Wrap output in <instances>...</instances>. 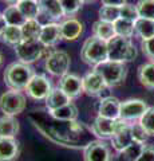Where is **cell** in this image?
<instances>
[{
	"instance_id": "cell-1",
	"label": "cell",
	"mask_w": 154,
	"mask_h": 161,
	"mask_svg": "<svg viewBox=\"0 0 154 161\" xmlns=\"http://www.w3.org/2000/svg\"><path fill=\"white\" fill-rule=\"evenodd\" d=\"M34 70L29 64L15 62L11 63L4 71V82L12 90H26L27 85L34 77Z\"/></svg>"
},
{
	"instance_id": "cell-2",
	"label": "cell",
	"mask_w": 154,
	"mask_h": 161,
	"mask_svg": "<svg viewBox=\"0 0 154 161\" xmlns=\"http://www.w3.org/2000/svg\"><path fill=\"white\" fill-rule=\"evenodd\" d=\"M109 60L115 62H131L137 58V48L134 47L130 38H123L115 35L107 42Z\"/></svg>"
},
{
	"instance_id": "cell-3",
	"label": "cell",
	"mask_w": 154,
	"mask_h": 161,
	"mask_svg": "<svg viewBox=\"0 0 154 161\" xmlns=\"http://www.w3.org/2000/svg\"><path fill=\"white\" fill-rule=\"evenodd\" d=\"M81 57L83 62H86L87 64H93V66H97V64L105 62L109 59L107 42L97 36L87 38L82 46Z\"/></svg>"
},
{
	"instance_id": "cell-4",
	"label": "cell",
	"mask_w": 154,
	"mask_h": 161,
	"mask_svg": "<svg viewBox=\"0 0 154 161\" xmlns=\"http://www.w3.org/2000/svg\"><path fill=\"white\" fill-rule=\"evenodd\" d=\"M94 70L103 78L105 83L109 87L119 86L126 79V75H127V69L125 66V63L115 62V60H109V59L97 64Z\"/></svg>"
},
{
	"instance_id": "cell-5",
	"label": "cell",
	"mask_w": 154,
	"mask_h": 161,
	"mask_svg": "<svg viewBox=\"0 0 154 161\" xmlns=\"http://www.w3.org/2000/svg\"><path fill=\"white\" fill-rule=\"evenodd\" d=\"M26 109V97L19 90L9 89L0 97V110L4 115H18Z\"/></svg>"
},
{
	"instance_id": "cell-6",
	"label": "cell",
	"mask_w": 154,
	"mask_h": 161,
	"mask_svg": "<svg viewBox=\"0 0 154 161\" xmlns=\"http://www.w3.org/2000/svg\"><path fill=\"white\" fill-rule=\"evenodd\" d=\"M15 53L22 63H34L43 58L44 46L39 40H22L15 46Z\"/></svg>"
},
{
	"instance_id": "cell-7",
	"label": "cell",
	"mask_w": 154,
	"mask_h": 161,
	"mask_svg": "<svg viewBox=\"0 0 154 161\" xmlns=\"http://www.w3.org/2000/svg\"><path fill=\"white\" fill-rule=\"evenodd\" d=\"M127 121L118 118V119H111V118H105L98 115L91 125L93 133L99 138H111L122 126H125Z\"/></svg>"
},
{
	"instance_id": "cell-8",
	"label": "cell",
	"mask_w": 154,
	"mask_h": 161,
	"mask_svg": "<svg viewBox=\"0 0 154 161\" xmlns=\"http://www.w3.org/2000/svg\"><path fill=\"white\" fill-rule=\"evenodd\" d=\"M68 69H70V55L66 51H54L46 59V70L55 77H64L68 74Z\"/></svg>"
},
{
	"instance_id": "cell-9",
	"label": "cell",
	"mask_w": 154,
	"mask_h": 161,
	"mask_svg": "<svg viewBox=\"0 0 154 161\" xmlns=\"http://www.w3.org/2000/svg\"><path fill=\"white\" fill-rule=\"evenodd\" d=\"M84 161H113L111 150L102 140H94L87 144L83 152Z\"/></svg>"
},
{
	"instance_id": "cell-10",
	"label": "cell",
	"mask_w": 154,
	"mask_h": 161,
	"mask_svg": "<svg viewBox=\"0 0 154 161\" xmlns=\"http://www.w3.org/2000/svg\"><path fill=\"white\" fill-rule=\"evenodd\" d=\"M51 89H52L51 82L48 80V78H46L44 75H40V74L34 75L26 87L27 94L36 101L46 99L50 92H51Z\"/></svg>"
},
{
	"instance_id": "cell-11",
	"label": "cell",
	"mask_w": 154,
	"mask_h": 161,
	"mask_svg": "<svg viewBox=\"0 0 154 161\" xmlns=\"http://www.w3.org/2000/svg\"><path fill=\"white\" fill-rule=\"evenodd\" d=\"M147 103L142 99H127L121 102V110H119V118L130 121L141 118L143 113L147 110Z\"/></svg>"
},
{
	"instance_id": "cell-12",
	"label": "cell",
	"mask_w": 154,
	"mask_h": 161,
	"mask_svg": "<svg viewBox=\"0 0 154 161\" xmlns=\"http://www.w3.org/2000/svg\"><path fill=\"white\" fill-rule=\"evenodd\" d=\"M82 86H83V92L86 94L99 97V94L107 87V85L105 83V80H103L101 75L95 70H93V71L87 73L82 78Z\"/></svg>"
},
{
	"instance_id": "cell-13",
	"label": "cell",
	"mask_w": 154,
	"mask_h": 161,
	"mask_svg": "<svg viewBox=\"0 0 154 161\" xmlns=\"http://www.w3.org/2000/svg\"><path fill=\"white\" fill-rule=\"evenodd\" d=\"M36 4L39 8L38 16L46 18L48 23H52L50 20H58L64 16L59 0H36Z\"/></svg>"
},
{
	"instance_id": "cell-14",
	"label": "cell",
	"mask_w": 154,
	"mask_h": 161,
	"mask_svg": "<svg viewBox=\"0 0 154 161\" xmlns=\"http://www.w3.org/2000/svg\"><path fill=\"white\" fill-rule=\"evenodd\" d=\"M61 39H62L61 24L52 22V23H47V24H43L42 26L39 42H40L44 47H54Z\"/></svg>"
},
{
	"instance_id": "cell-15",
	"label": "cell",
	"mask_w": 154,
	"mask_h": 161,
	"mask_svg": "<svg viewBox=\"0 0 154 161\" xmlns=\"http://www.w3.org/2000/svg\"><path fill=\"white\" fill-rule=\"evenodd\" d=\"M59 87H61L71 99L77 98L78 95H81V93L83 92L82 78H79L75 74H66L64 77L61 78V80H59Z\"/></svg>"
},
{
	"instance_id": "cell-16",
	"label": "cell",
	"mask_w": 154,
	"mask_h": 161,
	"mask_svg": "<svg viewBox=\"0 0 154 161\" xmlns=\"http://www.w3.org/2000/svg\"><path fill=\"white\" fill-rule=\"evenodd\" d=\"M19 154V142L15 137H0V161H12Z\"/></svg>"
},
{
	"instance_id": "cell-17",
	"label": "cell",
	"mask_w": 154,
	"mask_h": 161,
	"mask_svg": "<svg viewBox=\"0 0 154 161\" xmlns=\"http://www.w3.org/2000/svg\"><path fill=\"white\" fill-rule=\"evenodd\" d=\"M119 110H121V102H119L115 97H107L101 101L99 108H98V113L101 117L118 119Z\"/></svg>"
},
{
	"instance_id": "cell-18",
	"label": "cell",
	"mask_w": 154,
	"mask_h": 161,
	"mask_svg": "<svg viewBox=\"0 0 154 161\" xmlns=\"http://www.w3.org/2000/svg\"><path fill=\"white\" fill-rule=\"evenodd\" d=\"M62 39L66 40H77L83 32V24L75 18H68L61 24Z\"/></svg>"
},
{
	"instance_id": "cell-19",
	"label": "cell",
	"mask_w": 154,
	"mask_h": 161,
	"mask_svg": "<svg viewBox=\"0 0 154 161\" xmlns=\"http://www.w3.org/2000/svg\"><path fill=\"white\" fill-rule=\"evenodd\" d=\"M133 142H134V140H133V134H131V126L129 124H126L125 126H122L111 137L113 148L115 150H118V152H121V150L127 148L129 145L133 144Z\"/></svg>"
},
{
	"instance_id": "cell-20",
	"label": "cell",
	"mask_w": 154,
	"mask_h": 161,
	"mask_svg": "<svg viewBox=\"0 0 154 161\" xmlns=\"http://www.w3.org/2000/svg\"><path fill=\"white\" fill-rule=\"evenodd\" d=\"M46 101V106L48 108V110H55L64 106V105L70 103L71 102V98L63 92L61 87H55V89H51V92L47 95V98L44 99Z\"/></svg>"
},
{
	"instance_id": "cell-21",
	"label": "cell",
	"mask_w": 154,
	"mask_h": 161,
	"mask_svg": "<svg viewBox=\"0 0 154 161\" xmlns=\"http://www.w3.org/2000/svg\"><path fill=\"white\" fill-rule=\"evenodd\" d=\"M0 40L3 43L8 44V46H16L23 40V34H22V27L16 26H6L4 30L0 32Z\"/></svg>"
},
{
	"instance_id": "cell-22",
	"label": "cell",
	"mask_w": 154,
	"mask_h": 161,
	"mask_svg": "<svg viewBox=\"0 0 154 161\" xmlns=\"http://www.w3.org/2000/svg\"><path fill=\"white\" fill-rule=\"evenodd\" d=\"M19 132V121L13 115L0 117V137H15Z\"/></svg>"
},
{
	"instance_id": "cell-23",
	"label": "cell",
	"mask_w": 154,
	"mask_h": 161,
	"mask_svg": "<svg viewBox=\"0 0 154 161\" xmlns=\"http://www.w3.org/2000/svg\"><path fill=\"white\" fill-rule=\"evenodd\" d=\"M93 34H94V36L109 42L111 38L115 36L114 24L109 22H103V20H98V22L93 24Z\"/></svg>"
},
{
	"instance_id": "cell-24",
	"label": "cell",
	"mask_w": 154,
	"mask_h": 161,
	"mask_svg": "<svg viewBox=\"0 0 154 161\" xmlns=\"http://www.w3.org/2000/svg\"><path fill=\"white\" fill-rule=\"evenodd\" d=\"M3 16L6 20L7 26H16V27H22L24 23L27 22L26 16L20 12V9L18 8V6H9L3 11Z\"/></svg>"
},
{
	"instance_id": "cell-25",
	"label": "cell",
	"mask_w": 154,
	"mask_h": 161,
	"mask_svg": "<svg viewBox=\"0 0 154 161\" xmlns=\"http://www.w3.org/2000/svg\"><path fill=\"white\" fill-rule=\"evenodd\" d=\"M51 115L58 121H75L78 118V108L75 103H67L64 106L51 110Z\"/></svg>"
},
{
	"instance_id": "cell-26",
	"label": "cell",
	"mask_w": 154,
	"mask_h": 161,
	"mask_svg": "<svg viewBox=\"0 0 154 161\" xmlns=\"http://www.w3.org/2000/svg\"><path fill=\"white\" fill-rule=\"evenodd\" d=\"M145 145L142 142H137L134 141L133 144H130L127 148H125L123 150L118 153L117 156V161H137L138 157L141 156Z\"/></svg>"
},
{
	"instance_id": "cell-27",
	"label": "cell",
	"mask_w": 154,
	"mask_h": 161,
	"mask_svg": "<svg viewBox=\"0 0 154 161\" xmlns=\"http://www.w3.org/2000/svg\"><path fill=\"white\" fill-rule=\"evenodd\" d=\"M138 79L142 86L154 90V62L145 63L138 69Z\"/></svg>"
},
{
	"instance_id": "cell-28",
	"label": "cell",
	"mask_w": 154,
	"mask_h": 161,
	"mask_svg": "<svg viewBox=\"0 0 154 161\" xmlns=\"http://www.w3.org/2000/svg\"><path fill=\"white\" fill-rule=\"evenodd\" d=\"M42 31V24L36 19H27V22L22 26L23 40H39Z\"/></svg>"
},
{
	"instance_id": "cell-29",
	"label": "cell",
	"mask_w": 154,
	"mask_h": 161,
	"mask_svg": "<svg viewBox=\"0 0 154 161\" xmlns=\"http://www.w3.org/2000/svg\"><path fill=\"white\" fill-rule=\"evenodd\" d=\"M135 32L140 35L142 39H149L154 36V20L138 18L134 23Z\"/></svg>"
},
{
	"instance_id": "cell-30",
	"label": "cell",
	"mask_w": 154,
	"mask_h": 161,
	"mask_svg": "<svg viewBox=\"0 0 154 161\" xmlns=\"http://www.w3.org/2000/svg\"><path fill=\"white\" fill-rule=\"evenodd\" d=\"M113 24H114V30H115V35H118V36L131 38L133 35H134V32H135L134 22H130V20H126V19L119 18Z\"/></svg>"
},
{
	"instance_id": "cell-31",
	"label": "cell",
	"mask_w": 154,
	"mask_h": 161,
	"mask_svg": "<svg viewBox=\"0 0 154 161\" xmlns=\"http://www.w3.org/2000/svg\"><path fill=\"white\" fill-rule=\"evenodd\" d=\"M18 8L20 12L26 16V19H36L39 15V8L36 4V0H19Z\"/></svg>"
},
{
	"instance_id": "cell-32",
	"label": "cell",
	"mask_w": 154,
	"mask_h": 161,
	"mask_svg": "<svg viewBox=\"0 0 154 161\" xmlns=\"http://www.w3.org/2000/svg\"><path fill=\"white\" fill-rule=\"evenodd\" d=\"M98 14H99V20L109 22V23H114L115 20L121 18L119 7H114V6H102L99 8Z\"/></svg>"
},
{
	"instance_id": "cell-33",
	"label": "cell",
	"mask_w": 154,
	"mask_h": 161,
	"mask_svg": "<svg viewBox=\"0 0 154 161\" xmlns=\"http://www.w3.org/2000/svg\"><path fill=\"white\" fill-rule=\"evenodd\" d=\"M135 7L140 18L154 20V0H138Z\"/></svg>"
},
{
	"instance_id": "cell-34",
	"label": "cell",
	"mask_w": 154,
	"mask_h": 161,
	"mask_svg": "<svg viewBox=\"0 0 154 161\" xmlns=\"http://www.w3.org/2000/svg\"><path fill=\"white\" fill-rule=\"evenodd\" d=\"M59 2H61L64 16H74L75 14L79 12V9L83 6L82 0H59Z\"/></svg>"
},
{
	"instance_id": "cell-35",
	"label": "cell",
	"mask_w": 154,
	"mask_h": 161,
	"mask_svg": "<svg viewBox=\"0 0 154 161\" xmlns=\"http://www.w3.org/2000/svg\"><path fill=\"white\" fill-rule=\"evenodd\" d=\"M140 124L149 136H154V108H147V110L140 118Z\"/></svg>"
},
{
	"instance_id": "cell-36",
	"label": "cell",
	"mask_w": 154,
	"mask_h": 161,
	"mask_svg": "<svg viewBox=\"0 0 154 161\" xmlns=\"http://www.w3.org/2000/svg\"><path fill=\"white\" fill-rule=\"evenodd\" d=\"M119 14H121V18L122 19H126V20H130V22H134L140 18L138 15V11H137V7L133 6V4H123V6L119 7Z\"/></svg>"
},
{
	"instance_id": "cell-37",
	"label": "cell",
	"mask_w": 154,
	"mask_h": 161,
	"mask_svg": "<svg viewBox=\"0 0 154 161\" xmlns=\"http://www.w3.org/2000/svg\"><path fill=\"white\" fill-rule=\"evenodd\" d=\"M131 134H133V140L134 141H137V142H142V144H145L147 137H149V134L146 133V130L141 126V124L131 125Z\"/></svg>"
},
{
	"instance_id": "cell-38",
	"label": "cell",
	"mask_w": 154,
	"mask_h": 161,
	"mask_svg": "<svg viewBox=\"0 0 154 161\" xmlns=\"http://www.w3.org/2000/svg\"><path fill=\"white\" fill-rule=\"evenodd\" d=\"M141 47H142L143 54H145L149 59H151L154 62V36L149 38V39H142Z\"/></svg>"
},
{
	"instance_id": "cell-39",
	"label": "cell",
	"mask_w": 154,
	"mask_h": 161,
	"mask_svg": "<svg viewBox=\"0 0 154 161\" xmlns=\"http://www.w3.org/2000/svg\"><path fill=\"white\" fill-rule=\"evenodd\" d=\"M137 161H154V145H146Z\"/></svg>"
},
{
	"instance_id": "cell-40",
	"label": "cell",
	"mask_w": 154,
	"mask_h": 161,
	"mask_svg": "<svg viewBox=\"0 0 154 161\" xmlns=\"http://www.w3.org/2000/svg\"><path fill=\"white\" fill-rule=\"evenodd\" d=\"M103 6H114V7H121L126 4V0H101Z\"/></svg>"
},
{
	"instance_id": "cell-41",
	"label": "cell",
	"mask_w": 154,
	"mask_h": 161,
	"mask_svg": "<svg viewBox=\"0 0 154 161\" xmlns=\"http://www.w3.org/2000/svg\"><path fill=\"white\" fill-rule=\"evenodd\" d=\"M7 26V23H6V20H4V16H3V14H0V32L4 30V27Z\"/></svg>"
},
{
	"instance_id": "cell-42",
	"label": "cell",
	"mask_w": 154,
	"mask_h": 161,
	"mask_svg": "<svg viewBox=\"0 0 154 161\" xmlns=\"http://www.w3.org/2000/svg\"><path fill=\"white\" fill-rule=\"evenodd\" d=\"M4 2L8 3V4H11V6H15V4H18L19 0H4Z\"/></svg>"
},
{
	"instance_id": "cell-43",
	"label": "cell",
	"mask_w": 154,
	"mask_h": 161,
	"mask_svg": "<svg viewBox=\"0 0 154 161\" xmlns=\"http://www.w3.org/2000/svg\"><path fill=\"white\" fill-rule=\"evenodd\" d=\"M83 3H90V2H94V0H82Z\"/></svg>"
},
{
	"instance_id": "cell-44",
	"label": "cell",
	"mask_w": 154,
	"mask_h": 161,
	"mask_svg": "<svg viewBox=\"0 0 154 161\" xmlns=\"http://www.w3.org/2000/svg\"><path fill=\"white\" fill-rule=\"evenodd\" d=\"M2 62H3V57H2V54H0V66H2Z\"/></svg>"
}]
</instances>
